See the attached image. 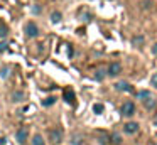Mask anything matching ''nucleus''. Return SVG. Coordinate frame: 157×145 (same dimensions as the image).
I'll list each match as a JSON object with an SVG mask.
<instances>
[{"label": "nucleus", "instance_id": "obj_1", "mask_svg": "<svg viewBox=\"0 0 157 145\" xmlns=\"http://www.w3.org/2000/svg\"><path fill=\"white\" fill-rule=\"evenodd\" d=\"M49 142H51L52 145H56V143H59V142L63 140V128H59V127H52V128H49Z\"/></svg>", "mask_w": 157, "mask_h": 145}, {"label": "nucleus", "instance_id": "obj_2", "mask_svg": "<svg viewBox=\"0 0 157 145\" xmlns=\"http://www.w3.org/2000/svg\"><path fill=\"white\" fill-rule=\"evenodd\" d=\"M120 113L123 116H132V115H135V103L133 101H125L122 105V108H120Z\"/></svg>", "mask_w": 157, "mask_h": 145}, {"label": "nucleus", "instance_id": "obj_3", "mask_svg": "<svg viewBox=\"0 0 157 145\" xmlns=\"http://www.w3.org/2000/svg\"><path fill=\"white\" fill-rule=\"evenodd\" d=\"M27 138H29V128L27 127H21L17 132H15V140H17L19 143L24 145L25 142H27Z\"/></svg>", "mask_w": 157, "mask_h": 145}, {"label": "nucleus", "instance_id": "obj_4", "mask_svg": "<svg viewBox=\"0 0 157 145\" xmlns=\"http://www.w3.org/2000/svg\"><path fill=\"white\" fill-rule=\"evenodd\" d=\"M139 130H140V125L137 123V121H127V123L123 125V132H125V133H128V135L137 133Z\"/></svg>", "mask_w": 157, "mask_h": 145}, {"label": "nucleus", "instance_id": "obj_5", "mask_svg": "<svg viewBox=\"0 0 157 145\" xmlns=\"http://www.w3.org/2000/svg\"><path fill=\"white\" fill-rule=\"evenodd\" d=\"M63 100H64L68 105H76V96H75V91H73L71 88H66V90L63 91Z\"/></svg>", "mask_w": 157, "mask_h": 145}, {"label": "nucleus", "instance_id": "obj_6", "mask_svg": "<svg viewBox=\"0 0 157 145\" xmlns=\"http://www.w3.org/2000/svg\"><path fill=\"white\" fill-rule=\"evenodd\" d=\"M117 91H125V93H133V86L127 81H118V83L113 84Z\"/></svg>", "mask_w": 157, "mask_h": 145}, {"label": "nucleus", "instance_id": "obj_7", "mask_svg": "<svg viewBox=\"0 0 157 145\" xmlns=\"http://www.w3.org/2000/svg\"><path fill=\"white\" fill-rule=\"evenodd\" d=\"M39 34V29L34 22H27L25 24V36L27 37H36Z\"/></svg>", "mask_w": 157, "mask_h": 145}, {"label": "nucleus", "instance_id": "obj_8", "mask_svg": "<svg viewBox=\"0 0 157 145\" xmlns=\"http://www.w3.org/2000/svg\"><path fill=\"white\" fill-rule=\"evenodd\" d=\"M120 71H122V64L112 63L108 66V69H106V74H108V76H117V74H120Z\"/></svg>", "mask_w": 157, "mask_h": 145}, {"label": "nucleus", "instance_id": "obj_9", "mask_svg": "<svg viewBox=\"0 0 157 145\" xmlns=\"http://www.w3.org/2000/svg\"><path fill=\"white\" fill-rule=\"evenodd\" d=\"M142 103H144V108H147V110H154V108L157 106V100H155L154 96H150V98H147V100H144Z\"/></svg>", "mask_w": 157, "mask_h": 145}, {"label": "nucleus", "instance_id": "obj_10", "mask_svg": "<svg viewBox=\"0 0 157 145\" xmlns=\"http://www.w3.org/2000/svg\"><path fill=\"white\" fill-rule=\"evenodd\" d=\"M98 143L100 145H110V133L103 132V133L98 135Z\"/></svg>", "mask_w": 157, "mask_h": 145}, {"label": "nucleus", "instance_id": "obj_11", "mask_svg": "<svg viewBox=\"0 0 157 145\" xmlns=\"http://www.w3.org/2000/svg\"><path fill=\"white\" fill-rule=\"evenodd\" d=\"M110 145H122V137L117 132L110 133Z\"/></svg>", "mask_w": 157, "mask_h": 145}, {"label": "nucleus", "instance_id": "obj_12", "mask_svg": "<svg viewBox=\"0 0 157 145\" xmlns=\"http://www.w3.org/2000/svg\"><path fill=\"white\" fill-rule=\"evenodd\" d=\"M150 96H154V94L150 93L149 90H142V91H139V93H137V100H140V101L147 100V98H150Z\"/></svg>", "mask_w": 157, "mask_h": 145}, {"label": "nucleus", "instance_id": "obj_13", "mask_svg": "<svg viewBox=\"0 0 157 145\" xmlns=\"http://www.w3.org/2000/svg\"><path fill=\"white\" fill-rule=\"evenodd\" d=\"M132 42H133V46L140 47L144 42H145V37H144V36H133L132 37Z\"/></svg>", "mask_w": 157, "mask_h": 145}, {"label": "nucleus", "instance_id": "obj_14", "mask_svg": "<svg viewBox=\"0 0 157 145\" xmlns=\"http://www.w3.org/2000/svg\"><path fill=\"white\" fill-rule=\"evenodd\" d=\"M32 145H46V142H44V138H42V135L36 133L34 138H32Z\"/></svg>", "mask_w": 157, "mask_h": 145}, {"label": "nucleus", "instance_id": "obj_15", "mask_svg": "<svg viewBox=\"0 0 157 145\" xmlns=\"http://www.w3.org/2000/svg\"><path fill=\"white\" fill-rule=\"evenodd\" d=\"M22 98H24V93H22V91H14V93H12V101H14V103L22 101Z\"/></svg>", "mask_w": 157, "mask_h": 145}, {"label": "nucleus", "instance_id": "obj_16", "mask_svg": "<svg viewBox=\"0 0 157 145\" xmlns=\"http://www.w3.org/2000/svg\"><path fill=\"white\" fill-rule=\"evenodd\" d=\"M54 103H56L54 96H49V98H46V100H42V106H52Z\"/></svg>", "mask_w": 157, "mask_h": 145}, {"label": "nucleus", "instance_id": "obj_17", "mask_svg": "<svg viewBox=\"0 0 157 145\" xmlns=\"http://www.w3.org/2000/svg\"><path fill=\"white\" fill-rule=\"evenodd\" d=\"M61 19H63L61 12H52V13H51V20H52V22H54V24L61 22Z\"/></svg>", "mask_w": 157, "mask_h": 145}, {"label": "nucleus", "instance_id": "obj_18", "mask_svg": "<svg viewBox=\"0 0 157 145\" xmlns=\"http://www.w3.org/2000/svg\"><path fill=\"white\" fill-rule=\"evenodd\" d=\"M105 73H106V69H98V71L95 73V79H96V81H101L103 78H105Z\"/></svg>", "mask_w": 157, "mask_h": 145}, {"label": "nucleus", "instance_id": "obj_19", "mask_svg": "<svg viewBox=\"0 0 157 145\" xmlns=\"http://www.w3.org/2000/svg\"><path fill=\"white\" fill-rule=\"evenodd\" d=\"M93 111H95L96 115H101L103 113V105L101 103H95L93 105Z\"/></svg>", "mask_w": 157, "mask_h": 145}, {"label": "nucleus", "instance_id": "obj_20", "mask_svg": "<svg viewBox=\"0 0 157 145\" xmlns=\"http://www.w3.org/2000/svg\"><path fill=\"white\" fill-rule=\"evenodd\" d=\"M7 34H9L7 25H5V24H0V37H5Z\"/></svg>", "mask_w": 157, "mask_h": 145}, {"label": "nucleus", "instance_id": "obj_21", "mask_svg": "<svg viewBox=\"0 0 157 145\" xmlns=\"http://www.w3.org/2000/svg\"><path fill=\"white\" fill-rule=\"evenodd\" d=\"M7 49H9V44L5 42V40L4 42H0V52H4V51H7Z\"/></svg>", "mask_w": 157, "mask_h": 145}, {"label": "nucleus", "instance_id": "obj_22", "mask_svg": "<svg viewBox=\"0 0 157 145\" xmlns=\"http://www.w3.org/2000/svg\"><path fill=\"white\" fill-rule=\"evenodd\" d=\"M150 84H152V86H155V88H157V73L154 74L152 78H150Z\"/></svg>", "mask_w": 157, "mask_h": 145}, {"label": "nucleus", "instance_id": "obj_23", "mask_svg": "<svg viewBox=\"0 0 157 145\" xmlns=\"http://www.w3.org/2000/svg\"><path fill=\"white\" fill-rule=\"evenodd\" d=\"M0 76H2V78H7V67H2V69H0Z\"/></svg>", "mask_w": 157, "mask_h": 145}, {"label": "nucleus", "instance_id": "obj_24", "mask_svg": "<svg viewBox=\"0 0 157 145\" xmlns=\"http://www.w3.org/2000/svg\"><path fill=\"white\" fill-rule=\"evenodd\" d=\"M73 145H81V138H79V137L76 138V137H75V140H73Z\"/></svg>", "mask_w": 157, "mask_h": 145}, {"label": "nucleus", "instance_id": "obj_25", "mask_svg": "<svg viewBox=\"0 0 157 145\" xmlns=\"http://www.w3.org/2000/svg\"><path fill=\"white\" fill-rule=\"evenodd\" d=\"M32 12H34V13H41V7H34V9H32Z\"/></svg>", "mask_w": 157, "mask_h": 145}, {"label": "nucleus", "instance_id": "obj_26", "mask_svg": "<svg viewBox=\"0 0 157 145\" xmlns=\"http://www.w3.org/2000/svg\"><path fill=\"white\" fill-rule=\"evenodd\" d=\"M152 52H154V54H157V42L154 44V47H152Z\"/></svg>", "mask_w": 157, "mask_h": 145}, {"label": "nucleus", "instance_id": "obj_27", "mask_svg": "<svg viewBox=\"0 0 157 145\" xmlns=\"http://www.w3.org/2000/svg\"><path fill=\"white\" fill-rule=\"evenodd\" d=\"M154 125H157V116H155V118H154Z\"/></svg>", "mask_w": 157, "mask_h": 145}, {"label": "nucleus", "instance_id": "obj_28", "mask_svg": "<svg viewBox=\"0 0 157 145\" xmlns=\"http://www.w3.org/2000/svg\"><path fill=\"white\" fill-rule=\"evenodd\" d=\"M152 145H157V143H152Z\"/></svg>", "mask_w": 157, "mask_h": 145}]
</instances>
